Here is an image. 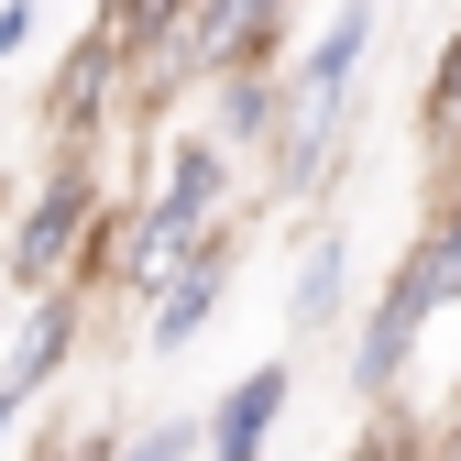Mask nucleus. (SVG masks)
<instances>
[{"label":"nucleus","mask_w":461,"mask_h":461,"mask_svg":"<svg viewBox=\"0 0 461 461\" xmlns=\"http://www.w3.org/2000/svg\"><path fill=\"white\" fill-rule=\"evenodd\" d=\"M99 220H110V176H99V154H55L44 176L12 198V220H0V275L23 285V297H67L88 242H99Z\"/></svg>","instance_id":"f257e3e1"},{"label":"nucleus","mask_w":461,"mask_h":461,"mask_svg":"<svg viewBox=\"0 0 461 461\" xmlns=\"http://www.w3.org/2000/svg\"><path fill=\"white\" fill-rule=\"evenodd\" d=\"M230 275H242V220L209 230V242L176 264V275H154L143 297H132V330H143V352H187V340L230 308Z\"/></svg>","instance_id":"7ed1b4c3"},{"label":"nucleus","mask_w":461,"mask_h":461,"mask_svg":"<svg viewBox=\"0 0 461 461\" xmlns=\"http://www.w3.org/2000/svg\"><path fill=\"white\" fill-rule=\"evenodd\" d=\"M44 132L55 154H88L99 132H132V12H88L67 67L44 77Z\"/></svg>","instance_id":"f03ea898"},{"label":"nucleus","mask_w":461,"mask_h":461,"mask_svg":"<svg viewBox=\"0 0 461 461\" xmlns=\"http://www.w3.org/2000/svg\"><path fill=\"white\" fill-rule=\"evenodd\" d=\"M285 132V67H220L209 77V143L242 165V154H275Z\"/></svg>","instance_id":"423d86ee"},{"label":"nucleus","mask_w":461,"mask_h":461,"mask_svg":"<svg viewBox=\"0 0 461 461\" xmlns=\"http://www.w3.org/2000/svg\"><path fill=\"white\" fill-rule=\"evenodd\" d=\"M33 461H110V429H44Z\"/></svg>","instance_id":"f8f14e48"},{"label":"nucleus","mask_w":461,"mask_h":461,"mask_svg":"<svg viewBox=\"0 0 461 461\" xmlns=\"http://www.w3.org/2000/svg\"><path fill=\"white\" fill-rule=\"evenodd\" d=\"M418 122H429L439 154H461V33H450V55H439V77H429V110H418Z\"/></svg>","instance_id":"9d476101"},{"label":"nucleus","mask_w":461,"mask_h":461,"mask_svg":"<svg viewBox=\"0 0 461 461\" xmlns=\"http://www.w3.org/2000/svg\"><path fill=\"white\" fill-rule=\"evenodd\" d=\"M12 429H23V407H12V395H0V450H12Z\"/></svg>","instance_id":"4468645a"},{"label":"nucleus","mask_w":461,"mask_h":461,"mask_svg":"<svg viewBox=\"0 0 461 461\" xmlns=\"http://www.w3.org/2000/svg\"><path fill=\"white\" fill-rule=\"evenodd\" d=\"M285 407H297V363H242V374H230L220 384V407L198 418L209 429V461H264L275 450V429H285Z\"/></svg>","instance_id":"20e7f679"},{"label":"nucleus","mask_w":461,"mask_h":461,"mask_svg":"<svg viewBox=\"0 0 461 461\" xmlns=\"http://www.w3.org/2000/svg\"><path fill=\"white\" fill-rule=\"evenodd\" d=\"M77 330H88L77 297H23V330H12V352H0V395H12V407L55 395V374L77 363Z\"/></svg>","instance_id":"39448f33"},{"label":"nucleus","mask_w":461,"mask_h":461,"mask_svg":"<svg viewBox=\"0 0 461 461\" xmlns=\"http://www.w3.org/2000/svg\"><path fill=\"white\" fill-rule=\"evenodd\" d=\"M44 44V12H0V67H12V55H33Z\"/></svg>","instance_id":"ddd939ff"},{"label":"nucleus","mask_w":461,"mask_h":461,"mask_svg":"<svg viewBox=\"0 0 461 461\" xmlns=\"http://www.w3.org/2000/svg\"><path fill=\"white\" fill-rule=\"evenodd\" d=\"M395 275L429 297V319H439V308H461V198H450V209L418 230V242H407V264H395Z\"/></svg>","instance_id":"6e6552de"},{"label":"nucleus","mask_w":461,"mask_h":461,"mask_svg":"<svg viewBox=\"0 0 461 461\" xmlns=\"http://www.w3.org/2000/svg\"><path fill=\"white\" fill-rule=\"evenodd\" d=\"M110 461H209L198 418H143V429H110Z\"/></svg>","instance_id":"1a4fd4ad"},{"label":"nucleus","mask_w":461,"mask_h":461,"mask_svg":"<svg viewBox=\"0 0 461 461\" xmlns=\"http://www.w3.org/2000/svg\"><path fill=\"white\" fill-rule=\"evenodd\" d=\"M340 308H352V242H340V230H308L297 275H285V340H330Z\"/></svg>","instance_id":"0eeeda50"},{"label":"nucleus","mask_w":461,"mask_h":461,"mask_svg":"<svg viewBox=\"0 0 461 461\" xmlns=\"http://www.w3.org/2000/svg\"><path fill=\"white\" fill-rule=\"evenodd\" d=\"M340 461H429V450L407 439V418H374V429H363L352 450H340Z\"/></svg>","instance_id":"9b49d317"}]
</instances>
